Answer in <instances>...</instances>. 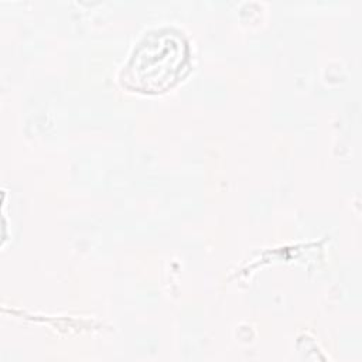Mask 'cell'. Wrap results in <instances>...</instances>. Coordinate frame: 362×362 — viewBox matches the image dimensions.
I'll return each instance as SVG.
<instances>
[{
  "label": "cell",
  "instance_id": "1",
  "mask_svg": "<svg viewBox=\"0 0 362 362\" xmlns=\"http://www.w3.org/2000/svg\"><path fill=\"white\" fill-rule=\"evenodd\" d=\"M189 65L191 48L184 34L175 28H157L133 48L120 82L134 92L161 93L184 78Z\"/></svg>",
  "mask_w": 362,
  "mask_h": 362
}]
</instances>
